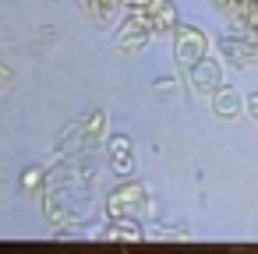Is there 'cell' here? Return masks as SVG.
I'll use <instances>...</instances> for the list:
<instances>
[{"instance_id": "1", "label": "cell", "mask_w": 258, "mask_h": 254, "mask_svg": "<svg viewBox=\"0 0 258 254\" xmlns=\"http://www.w3.org/2000/svg\"><path fill=\"white\" fill-rule=\"evenodd\" d=\"M219 8L226 15H233L247 32L258 36V0H219Z\"/></svg>"}]
</instances>
